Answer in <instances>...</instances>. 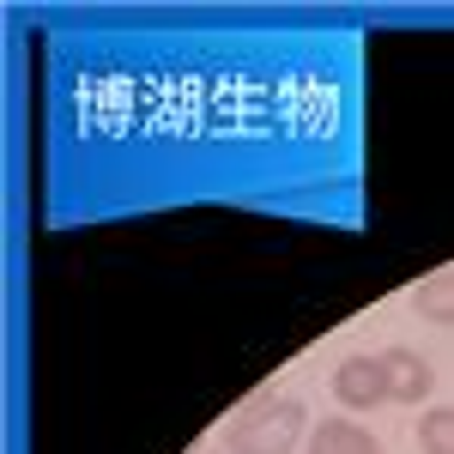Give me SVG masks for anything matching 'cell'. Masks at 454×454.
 Here are the masks:
<instances>
[{"label": "cell", "instance_id": "3", "mask_svg": "<svg viewBox=\"0 0 454 454\" xmlns=\"http://www.w3.org/2000/svg\"><path fill=\"white\" fill-rule=\"evenodd\" d=\"M382 370H387V400H394V406H430V394H436V364H430L424 351L387 346Z\"/></svg>", "mask_w": 454, "mask_h": 454}, {"label": "cell", "instance_id": "5", "mask_svg": "<svg viewBox=\"0 0 454 454\" xmlns=\"http://www.w3.org/2000/svg\"><path fill=\"white\" fill-rule=\"evenodd\" d=\"M412 309L430 327H454V267H442V273H430L424 285H412Z\"/></svg>", "mask_w": 454, "mask_h": 454}, {"label": "cell", "instance_id": "4", "mask_svg": "<svg viewBox=\"0 0 454 454\" xmlns=\"http://www.w3.org/2000/svg\"><path fill=\"white\" fill-rule=\"evenodd\" d=\"M309 454H382V442L364 430V424H351V419H327V424H315L309 430V442H303Z\"/></svg>", "mask_w": 454, "mask_h": 454}, {"label": "cell", "instance_id": "7", "mask_svg": "<svg viewBox=\"0 0 454 454\" xmlns=\"http://www.w3.org/2000/svg\"><path fill=\"white\" fill-rule=\"evenodd\" d=\"M188 454H224V449H212V442H200V449H188Z\"/></svg>", "mask_w": 454, "mask_h": 454}, {"label": "cell", "instance_id": "6", "mask_svg": "<svg viewBox=\"0 0 454 454\" xmlns=\"http://www.w3.org/2000/svg\"><path fill=\"white\" fill-rule=\"evenodd\" d=\"M419 454H454V406H424Z\"/></svg>", "mask_w": 454, "mask_h": 454}, {"label": "cell", "instance_id": "1", "mask_svg": "<svg viewBox=\"0 0 454 454\" xmlns=\"http://www.w3.org/2000/svg\"><path fill=\"white\" fill-rule=\"evenodd\" d=\"M303 430H315L297 394H261L224 430V454H291L303 442Z\"/></svg>", "mask_w": 454, "mask_h": 454}, {"label": "cell", "instance_id": "2", "mask_svg": "<svg viewBox=\"0 0 454 454\" xmlns=\"http://www.w3.org/2000/svg\"><path fill=\"white\" fill-rule=\"evenodd\" d=\"M333 400L346 412H376V406H394L387 400V370H382V351H351L333 364Z\"/></svg>", "mask_w": 454, "mask_h": 454}]
</instances>
